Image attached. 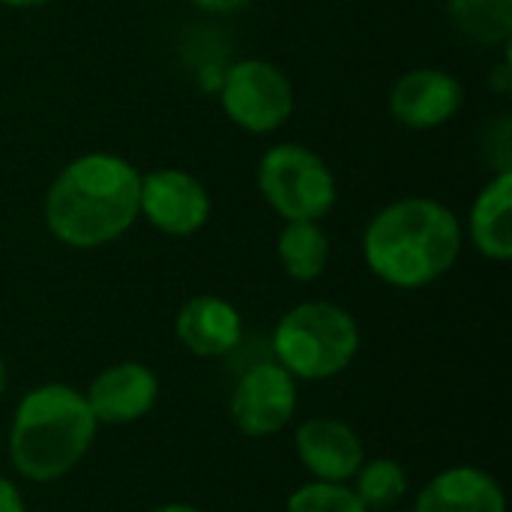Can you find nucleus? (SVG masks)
I'll list each match as a JSON object with an SVG mask.
<instances>
[{
    "label": "nucleus",
    "instance_id": "obj_23",
    "mask_svg": "<svg viewBox=\"0 0 512 512\" xmlns=\"http://www.w3.org/2000/svg\"><path fill=\"white\" fill-rule=\"evenodd\" d=\"M153 512H204V510H198V507H192V504H162V507H156Z\"/></svg>",
    "mask_w": 512,
    "mask_h": 512
},
{
    "label": "nucleus",
    "instance_id": "obj_16",
    "mask_svg": "<svg viewBox=\"0 0 512 512\" xmlns=\"http://www.w3.org/2000/svg\"><path fill=\"white\" fill-rule=\"evenodd\" d=\"M450 21L474 45H504L512 33V0H450Z\"/></svg>",
    "mask_w": 512,
    "mask_h": 512
},
{
    "label": "nucleus",
    "instance_id": "obj_12",
    "mask_svg": "<svg viewBox=\"0 0 512 512\" xmlns=\"http://www.w3.org/2000/svg\"><path fill=\"white\" fill-rule=\"evenodd\" d=\"M174 333L189 354L213 360L231 354L243 342V318L228 300L216 294H198L180 306Z\"/></svg>",
    "mask_w": 512,
    "mask_h": 512
},
{
    "label": "nucleus",
    "instance_id": "obj_8",
    "mask_svg": "<svg viewBox=\"0 0 512 512\" xmlns=\"http://www.w3.org/2000/svg\"><path fill=\"white\" fill-rule=\"evenodd\" d=\"M141 216L168 237H189L210 219V195L183 168H159L141 177Z\"/></svg>",
    "mask_w": 512,
    "mask_h": 512
},
{
    "label": "nucleus",
    "instance_id": "obj_7",
    "mask_svg": "<svg viewBox=\"0 0 512 512\" xmlns=\"http://www.w3.org/2000/svg\"><path fill=\"white\" fill-rule=\"evenodd\" d=\"M297 414V381L279 363H258L231 393V420L246 438H270Z\"/></svg>",
    "mask_w": 512,
    "mask_h": 512
},
{
    "label": "nucleus",
    "instance_id": "obj_2",
    "mask_svg": "<svg viewBox=\"0 0 512 512\" xmlns=\"http://www.w3.org/2000/svg\"><path fill=\"white\" fill-rule=\"evenodd\" d=\"M462 252L459 216L432 198H402L375 213L363 234L366 267L393 288L414 291L453 270Z\"/></svg>",
    "mask_w": 512,
    "mask_h": 512
},
{
    "label": "nucleus",
    "instance_id": "obj_14",
    "mask_svg": "<svg viewBox=\"0 0 512 512\" xmlns=\"http://www.w3.org/2000/svg\"><path fill=\"white\" fill-rule=\"evenodd\" d=\"M512 171H498L477 195L468 219L471 243L480 249V255L492 261H510L512 258Z\"/></svg>",
    "mask_w": 512,
    "mask_h": 512
},
{
    "label": "nucleus",
    "instance_id": "obj_24",
    "mask_svg": "<svg viewBox=\"0 0 512 512\" xmlns=\"http://www.w3.org/2000/svg\"><path fill=\"white\" fill-rule=\"evenodd\" d=\"M3 390H6V363L0 357V396H3Z\"/></svg>",
    "mask_w": 512,
    "mask_h": 512
},
{
    "label": "nucleus",
    "instance_id": "obj_21",
    "mask_svg": "<svg viewBox=\"0 0 512 512\" xmlns=\"http://www.w3.org/2000/svg\"><path fill=\"white\" fill-rule=\"evenodd\" d=\"M507 78H510V66H507V63H501V66L495 69V81H492V87H495L498 93H507V90H510V81H507Z\"/></svg>",
    "mask_w": 512,
    "mask_h": 512
},
{
    "label": "nucleus",
    "instance_id": "obj_4",
    "mask_svg": "<svg viewBox=\"0 0 512 512\" xmlns=\"http://www.w3.org/2000/svg\"><path fill=\"white\" fill-rule=\"evenodd\" d=\"M360 351L354 315L327 300L288 309L273 330L276 363L294 381H330L342 375Z\"/></svg>",
    "mask_w": 512,
    "mask_h": 512
},
{
    "label": "nucleus",
    "instance_id": "obj_9",
    "mask_svg": "<svg viewBox=\"0 0 512 512\" xmlns=\"http://www.w3.org/2000/svg\"><path fill=\"white\" fill-rule=\"evenodd\" d=\"M156 399H159L156 372L135 360L102 369L84 393V402L99 426L138 423L153 411Z\"/></svg>",
    "mask_w": 512,
    "mask_h": 512
},
{
    "label": "nucleus",
    "instance_id": "obj_20",
    "mask_svg": "<svg viewBox=\"0 0 512 512\" xmlns=\"http://www.w3.org/2000/svg\"><path fill=\"white\" fill-rule=\"evenodd\" d=\"M192 3L201 6V9H207V12H237L246 3H252V0H192Z\"/></svg>",
    "mask_w": 512,
    "mask_h": 512
},
{
    "label": "nucleus",
    "instance_id": "obj_6",
    "mask_svg": "<svg viewBox=\"0 0 512 512\" xmlns=\"http://www.w3.org/2000/svg\"><path fill=\"white\" fill-rule=\"evenodd\" d=\"M219 102L231 123L252 135H267L294 114V87L276 63L240 60L222 75Z\"/></svg>",
    "mask_w": 512,
    "mask_h": 512
},
{
    "label": "nucleus",
    "instance_id": "obj_19",
    "mask_svg": "<svg viewBox=\"0 0 512 512\" xmlns=\"http://www.w3.org/2000/svg\"><path fill=\"white\" fill-rule=\"evenodd\" d=\"M0 512H27L21 492L3 474H0Z\"/></svg>",
    "mask_w": 512,
    "mask_h": 512
},
{
    "label": "nucleus",
    "instance_id": "obj_11",
    "mask_svg": "<svg viewBox=\"0 0 512 512\" xmlns=\"http://www.w3.org/2000/svg\"><path fill=\"white\" fill-rule=\"evenodd\" d=\"M297 456L312 480L348 483L366 462L360 435L336 417H312L297 429Z\"/></svg>",
    "mask_w": 512,
    "mask_h": 512
},
{
    "label": "nucleus",
    "instance_id": "obj_3",
    "mask_svg": "<svg viewBox=\"0 0 512 512\" xmlns=\"http://www.w3.org/2000/svg\"><path fill=\"white\" fill-rule=\"evenodd\" d=\"M96 429L84 393L69 384L33 387L21 396L9 426L12 468L30 483H54L87 456Z\"/></svg>",
    "mask_w": 512,
    "mask_h": 512
},
{
    "label": "nucleus",
    "instance_id": "obj_22",
    "mask_svg": "<svg viewBox=\"0 0 512 512\" xmlns=\"http://www.w3.org/2000/svg\"><path fill=\"white\" fill-rule=\"evenodd\" d=\"M9 9H33V6H45L48 0H0Z\"/></svg>",
    "mask_w": 512,
    "mask_h": 512
},
{
    "label": "nucleus",
    "instance_id": "obj_1",
    "mask_svg": "<svg viewBox=\"0 0 512 512\" xmlns=\"http://www.w3.org/2000/svg\"><path fill=\"white\" fill-rule=\"evenodd\" d=\"M141 216V174L114 153L72 159L48 186L45 225L72 249H99L123 237Z\"/></svg>",
    "mask_w": 512,
    "mask_h": 512
},
{
    "label": "nucleus",
    "instance_id": "obj_17",
    "mask_svg": "<svg viewBox=\"0 0 512 512\" xmlns=\"http://www.w3.org/2000/svg\"><path fill=\"white\" fill-rule=\"evenodd\" d=\"M354 480H357L354 495L369 512L393 510L408 492V474L396 459L363 462L360 471L354 474Z\"/></svg>",
    "mask_w": 512,
    "mask_h": 512
},
{
    "label": "nucleus",
    "instance_id": "obj_15",
    "mask_svg": "<svg viewBox=\"0 0 512 512\" xmlns=\"http://www.w3.org/2000/svg\"><path fill=\"white\" fill-rule=\"evenodd\" d=\"M279 261L297 282H315L330 261V240L318 222H285L279 243Z\"/></svg>",
    "mask_w": 512,
    "mask_h": 512
},
{
    "label": "nucleus",
    "instance_id": "obj_13",
    "mask_svg": "<svg viewBox=\"0 0 512 512\" xmlns=\"http://www.w3.org/2000/svg\"><path fill=\"white\" fill-rule=\"evenodd\" d=\"M414 512H507V498L498 480L486 471L453 465L423 486Z\"/></svg>",
    "mask_w": 512,
    "mask_h": 512
},
{
    "label": "nucleus",
    "instance_id": "obj_10",
    "mask_svg": "<svg viewBox=\"0 0 512 512\" xmlns=\"http://www.w3.org/2000/svg\"><path fill=\"white\" fill-rule=\"evenodd\" d=\"M465 90L459 78L444 69H411L390 90V114L399 126L426 132L438 129L459 114Z\"/></svg>",
    "mask_w": 512,
    "mask_h": 512
},
{
    "label": "nucleus",
    "instance_id": "obj_18",
    "mask_svg": "<svg viewBox=\"0 0 512 512\" xmlns=\"http://www.w3.org/2000/svg\"><path fill=\"white\" fill-rule=\"evenodd\" d=\"M285 512H369L360 498L354 495V489H348L345 483H324V480H312L306 486H300L288 504Z\"/></svg>",
    "mask_w": 512,
    "mask_h": 512
},
{
    "label": "nucleus",
    "instance_id": "obj_5",
    "mask_svg": "<svg viewBox=\"0 0 512 512\" xmlns=\"http://www.w3.org/2000/svg\"><path fill=\"white\" fill-rule=\"evenodd\" d=\"M258 189L285 222H321L336 204V177L303 144H276L261 156Z\"/></svg>",
    "mask_w": 512,
    "mask_h": 512
}]
</instances>
